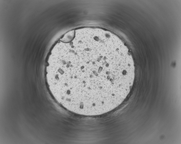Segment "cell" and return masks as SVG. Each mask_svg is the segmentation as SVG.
I'll list each match as a JSON object with an SVG mask.
<instances>
[{
  "instance_id": "6da1fadb",
  "label": "cell",
  "mask_w": 181,
  "mask_h": 144,
  "mask_svg": "<svg viewBox=\"0 0 181 144\" xmlns=\"http://www.w3.org/2000/svg\"><path fill=\"white\" fill-rule=\"evenodd\" d=\"M75 34V31H72L66 33L63 37L60 39L61 42L64 43H70L73 39Z\"/></svg>"
}]
</instances>
